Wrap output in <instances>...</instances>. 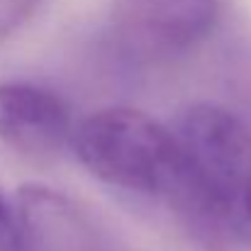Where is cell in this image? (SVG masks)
Wrapping results in <instances>:
<instances>
[{"label": "cell", "mask_w": 251, "mask_h": 251, "mask_svg": "<svg viewBox=\"0 0 251 251\" xmlns=\"http://www.w3.org/2000/svg\"><path fill=\"white\" fill-rule=\"evenodd\" d=\"M32 251H122L115 237L74 198L39 183L17 193Z\"/></svg>", "instance_id": "obj_5"}, {"label": "cell", "mask_w": 251, "mask_h": 251, "mask_svg": "<svg viewBox=\"0 0 251 251\" xmlns=\"http://www.w3.org/2000/svg\"><path fill=\"white\" fill-rule=\"evenodd\" d=\"M81 166L98 180L168 202L180 161L171 125L134 107H102L76 125L71 142Z\"/></svg>", "instance_id": "obj_2"}, {"label": "cell", "mask_w": 251, "mask_h": 251, "mask_svg": "<svg viewBox=\"0 0 251 251\" xmlns=\"http://www.w3.org/2000/svg\"><path fill=\"white\" fill-rule=\"evenodd\" d=\"M171 129L180 173L166 205L205 244L251 249V125L229 107L195 102Z\"/></svg>", "instance_id": "obj_1"}, {"label": "cell", "mask_w": 251, "mask_h": 251, "mask_svg": "<svg viewBox=\"0 0 251 251\" xmlns=\"http://www.w3.org/2000/svg\"><path fill=\"white\" fill-rule=\"evenodd\" d=\"M217 78L229 110L251 125V29L232 32L217 56Z\"/></svg>", "instance_id": "obj_6"}, {"label": "cell", "mask_w": 251, "mask_h": 251, "mask_svg": "<svg viewBox=\"0 0 251 251\" xmlns=\"http://www.w3.org/2000/svg\"><path fill=\"white\" fill-rule=\"evenodd\" d=\"M44 5V0H0V42L25 27Z\"/></svg>", "instance_id": "obj_8"}, {"label": "cell", "mask_w": 251, "mask_h": 251, "mask_svg": "<svg viewBox=\"0 0 251 251\" xmlns=\"http://www.w3.org/2000/svg\"><path fill=\"white\" fill-rule=\"evenodd\" d=\"M0 251H32L20 210H12L0 195Z\"/></svg>", "instance_id": "obj_7"}, {"label": "cell", "mask_w": 251, "mask_h": 251, "mask_svg": "<svg viewBox=\"0 0 251 251\" xmlns=\"http://www.w3.org/2000/svg\"><path fill=\"white\" fill-rule=\"evenodd\" d=\"M227 10L229 0H112L110 32L129 59L159 64L210 39Z\"/></svg>", "instance_id": "obj_3"}, {"label": "cell", "mask_w": 251, "mask_h": 251, "mask_svg": "<svg viewBox=\"0 0 251 251\" xmlns=\"http://www.w3.org/2000/svg\"><path fill=\"white\" fill-rule=\"evenodd\" d=\"M69 102L37 83H0V142L29 159H47L74 142Z\"/></svg>", "instance_id": "obj_4"}]
</instances>
